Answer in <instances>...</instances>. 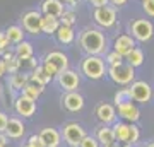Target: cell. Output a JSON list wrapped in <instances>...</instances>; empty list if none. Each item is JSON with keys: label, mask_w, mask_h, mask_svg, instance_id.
Returning a JSON list of instances; mask_svg holds the SVG:
<instances>
[{"label": "cell", "mask_w": 154, "mask_h": 147, "mask_svg": "<svg viewBox=\"0 0 154 147\" xmlns=\"http://www.w3.org/2000/svg\"><path fill=\"white\" fill-rule=\"evenodd\" d=\"M7 121H9V116H7V113L0 111V133H5Z\"/></svg>", "instance_id": "74e56055"}, {"label": "cell", "mask_w": 154, "mask_h": 147, "mask_svg": "<svg viewBox=\"0 0 154 147\" xmlns=\"http://www.w3.org/2000/svg\"><path fill=\"white\" fill-rule=\"evenodd\" d=\"M116 115L127 123H137L140 120V109L137 103L134 101H125L122 104H116Z\"/></svg>", "instance_id": "4fadbf2b"}, {"label": "cell", "mask_w": 154, "mask_h": 147, "mask_svg": "<svg viewBox=\"0 0 154 147\" xmlns=\"http://www.w3.org/2000/svg\"><path fill=\"white\" fill-rule=\"evenodd\" d=\"M77 43L81 46L86 55H98V57H103V55L108 51V39H106V34L103 33V29L99 27H84L82 31L79 33V38H77Z\"/></svg>", "instance_id": "6da1fadb"}, {"label": "cell", "mask_w": 154, "mask_h": 147, "mask_svg": "<svg viewBox=\"0 0 154 147\" xmlns=\"http://www.w3.org/2000/svg\"><path fill=\"white\" fill-rule=\"evenodd\" d=\"M111 46H113L111 50H115L116 53H120L122 57L125 58L127 55L137 46V41H135L128 33H122V34H118V36L113 39V44H111Z\"/></svg>", "instance_id": "9a60e30c"}, {"label": "cell", "mask_w": 154, "mask_h": 147, "mask_svg": "<svg viewBox=\"0 0 154 147\" xmlns=\"http://www.w3.org/2000/svg\"><path fill=\"white\" fill-rule=\"evenodd\" d=\"M139 140H140V128L137 127V123H130V145H135V144H139Z\"/></svg>", "instance_id": "d6a6232c"}, {"label": "cell", "mask_w": 154, "mask_h": 147, "mask_svg": "<svg viewBox=\"0 0 154 147\" xmlns=\"http://www.w3.org/2000/svg\"><path fill=\"white\" fill-rule=\"evenodd\" d=\"M120 147H132L130 144H120Z\"/></svg>", "instance_id": "bcb514c9"}, {"label": "cell", "mask_w": 154, "mask_h": 147, "mask_svg": "<svg viewBox=\"0 0 154 147\" xmlns=\"http://www.w3.org/2000/svg\"><path fill=\"white\" fill-rule=\"evenodd\" d=\"M26 144H28L29 147H45V142L41 140V137H39V133H31V135L28 137V140H26Z\"/></svg>", "instance_id": "e575fe53"}, {"label": "cell", "mask_w": 154, "mask_h": 147, "mask_svg": "<svg viewBox=\"0 0 154 147\" xmlns=\"http://www.w3.org/2000/svg\"><path fill=\"white\" fill-rule=\"evenodd\" d=\"M93 21L99 29H111L116 26L118 21V12L113 5L96 7L93 11Z\"/></svg>", "instance_id": "52a82bcc"}, {"label": "cell", "mask_w": 154, "mask_h": 147, "mask_svg": "<svg viewBox=\"0 0 154 147\" xmlns=\"http://www.w3.org/2000/svg\"><path fill=\"white\" fill-rule=\"evenodd\" d=\"M62 108L67 109L69 113H79L84 109L86 99L79 91H72V93H63L62 94Z\"/></svg>", "instance_id": "7c38bea8"}, {"label": "cell", "mask_w": 154, "mask_h": 147, "mask_svg": "<svg viewBox=\"0 0 154 147\" xmlns=\"http://www.w3.org/2000/svg\"><path fill=\"white\" fill-rule=\"evenodd\" d=\"M89 4L96 9V7H105V5H110V2L108 0H88Z\"/></svg>", "instance_id": "f35d334b"}, {"label": "cell", "mask_w": 154, "mask_h": 147, "mask_svg": "<svg viewBox=\"0 0 154 147\" xmlns=\"http://www.w3.org/2000/svg\"><path fill=\"white\" fill-rule=\"evenodd\" d=\"M75 22H77L75 11H74V9H65V11H63V14L60 16V24L74 27V24H75Z\"/></svg>", "instance_id": "f546056e"}, {"label": "cell", "mask_w": 154, "mask_h": 147, "mask_svg": "<svg viewBox=\"0 0 154 147\" xmlns=\"http://www.w3.org/2000/svg\"><path fill=\"white\" fill-rule=\"evenodd\" d=\"M79 147H101V144L98 142V139H96L94 135H86Z\"/></svg>", "instance_id": "d590c367"}, {"label": "cell", "mask_w": 154, "mask_h": 147, "mask_svg": "<svg viewBox=\"0 0 154 147\" xmlns=\"http://www.w3.org/2000/svg\"><path fill=\"white\" fill-rule=\"evenodd\" d=\"M103 58H105V62H106V65H108V67L118 65V63H122V62H125V58H123L120 53H116L115 50H110V51H106Z\"/></svg>", "instance_id": "4dcf8cb0"}, {"label": "cell", "mask_w": 154, "mask_h": 147, "mask_svg": "<svg viewBox=\"0 0 154 147\" xmlns=\"http://www.w3.org/2000/svg\"><path fill=\"white\" fill-rule=\"evenodd\" d=\"M108 2H110V5H113L115 9H122L123 5H127L128 0H108Z\"/></svg>", "instance_id": "ab89813d"}, {"label": "cell", "mask_w": 154, "mask_h": 147, "mask_svg": "<svg viewBox=\"0 0 154 147\" xmlns=\"http://www.w3.org/2000/svg\"><path fill=\"white\" fill-rule=\"evenodd\" d=\"M38 109V104L36 101L24 94H17L14 98V111H16L21 118H31Z\"/></svg>", "instance_id": "8fae6325"}, {"label": "cell", "mask_w": 154, "mask_h": 147, "mask_svg": "<svg viewBox=\"0 0 154 147\" xmlns=\"http://www.w3.org/2000/svg\"><path fill=\"white\" fill-rule=\"evenodd\" d=\"M94 115L101 125H113L118 118L116 115V106L111 103H99L94 109Z\"/></svg>", "instance_id": "5bb4252c"}, {"label": "cell", "mask_w": 154, "mask_h": 147, "mask_svg": "<svg viewBox=\"0 0 154 147\" xmlns=\"http://www.w3.org/2000/svg\"><path fill=\"white\" fill-rule=\"evenodd\" d=\"M41 19H43V14L38 9L26 11L21 16V26L24 33L31 34V36H39L41 34Z\"/></svg>", "instance_id": "ba28073f"}, {"label": "cell", "mask_w": 154, "mask_h": 147, "mask_svg": "<svg viewBox=\"0 0 154 147\" xmlns=\"http://www.w3.org/2000/svg\"><path fill=\"white\" fill-rule=\"evenodd\" d=\"M9 140H11V139H9L5 133H0V147H5L7 144H9Z\"/></svg>", "instance_id": "b9f144b4"}, {"label": "cell", "mask_w": 154, "mask_h": 147, "mask_svg": "<svg viewBox=\"0 0 154 147\" xmlns=\"http://www.w3.org/2000/svg\"><path fill=\"white\" fill-rule=\"evenodd\" d=\"M132 147H146V145H142V144H135V145H132Z\"/></svg>", "instance_id": "7dc6e473"}, {"label": "cell", "mask_w": 154, "mask_h": 147, "mask_svg": "<svg viewBox=\"0 0 154 147\" xmlns=\"http://www.w3.org/2000/svg\"><path fill=\"white\" fill-rule=\"evenodd\" d=\"M142 11L147 17H154V0H142Z\"/></svg>", "instance_id": "8d00e7d4"}, {"label": "cell", "mask_w": 154, "mask_h": 147, "mask_svg": "<svg viewBox=\"0 0 154 147\" xmlns=\"http://www.w3.org/2000/svg\"><path fill=\"white\" fill-rule=\"evenodd\" d=\"M55 39L60 44H63V46L72 44L74 41H75V31H74V27L60 24V27L57 29V33H55Z\"/></svg>", "instance_id": "44dd1931"}, {"label": "cell", "mask_w": 154, "mask_h": 147, "mask_svg": "<svg viewBox=\"0 0 154 147\" xmlns=\"http://www.w3.org/2000/svg\"><path fill=\"white\" fill-rule=\"evenodd\" d=\"M21 147H29V145L26 144V142H24V144H21Z\"/></svg>", "instance_id": "c3c4849f"}, {"label": "cell", "mask_w": 154, "mask_h": 147, "mask_svg": "<svg viewBox=\"0 0 154 147\" xmlns=\"http://www.w3.org/2000/svg\"><path fill=\"white\" fill-rule=\"evenodd\" d=\"M108 79H110L113 84L122 87L130 86L134 81H135V69L132 65H128L127 62H122L118 65L108 67Z\"/></svg>", "instance_id": "277c9868"}, {"label": "cell", "mask_w": 154, "mask_h": 147, "mask_svg": "<svg viewBox=\"0 0 154 147\" xmlns=\"http://www.w3.org/2000/svg\"><path fill=\"white\" fill-rule=\"evenodd\" d=\"M94 137L98 139V142L101 144V145H108V144H113V142H116L111 125H99L98 128H96V133H94Z\"/></svg>", "instance_id": "603a6c76"}, {"label": "cell", "mask_w": 154, "mask_h": 147, "mask_svg": "<svg viewBox=\"0 0 154 147\" xmlns=\"http://www.w3.org/2000/svg\"><path fill=\"white\" fill-rule=\"evenodd\" d=\"M81 74L89 81H101L108 74V65L103 57L86 55L81 60Z\"/></svg>", "instance_id": "7a4b0ae2"}, {"label": "cell", "mask_w": 154, "mask_h": 147, "mask_svg": "<svg viewBox=\"0 0 154 147\" xmlns=\"http://www.w3.org/2000/svg\"><path fill=\"white\" fill-rule=\"evenodd\" d=\"M43 91H45V87H43V86H38V84H34V82L29 81V82H28V86L22 89V93H21V94H24V96H28V98L34 99V101H38L39 96L43 94Z\"/></svg>", "instance_id": "f1b7e54d"}, {"label": "cell", "mask_w": 154, "mask_h": 147, "mask_svg": "<svg viewBox=\"0 0 154 147\" xmlns=\"http://www.w3.org/2000/svg\"><path fill=\"white\" fill-rule=\"evenodd\" d=\"M5 36H7V39L11 41V44H14V46H16L17 43L24 41L26 33H24L22 26H19V24H12V26H9L5 29Z\"/></svg>", "instance_id": "4316f807"}, {"label": "cell", "mask_w": 154, "mask_h": 147, "mask_svg": "<svg viewBox=\"0 0 154 147\" xmlns=\"http://www.w3.org/2000/svg\"><path fill=\"white\" fill-rule=\"evenodd\" d=\"M14 53H16V57L21 62H26V60H29V58H33L34 57L33 43L28 41V39H24V41H21V43H17L16 46H14Z\"/></svg>", "instance_id": "7402d4cb"}, {"label": "cell", "mask_w": 154, "mask_h": 147, "mask_svg": "<svg viewBox=\"0 0 154 147\" xmlns=\"http://www.w3.org/2000/svg\"><path fill=\"white\" fill-rule=\"evenodd\" d=\"M144 60H146V53H144V50L139 48V46H135V48L125 57V62L128 63V65H132L134 69L140 67L144 63Z\"/></svg>", "instance_id": "83f0119b"}, {"label": "cell", "mask_w": 154, "mask_h": 147, "mask_svg": "<svg viewBox=\"0 0 154 147\" xmlns=\"http://www.w3.org/2000/svg\"><path fill=\"white\" fill-rule=\"evenodd\" d=\"M0 93H2V87H0Z\"/></svg>", "instance_id": "f907efd6"}, {"label": "cell", "mask_w": 154, "mask_h": 147, "mask_svg": "<svg viewBox=\"0 0 154 147\" xmlns=\"http://www.w3.org/2000/svg\"><path fill=\"white\" fill-rule=\"evenodd\" d=\"M128 34L139 43H147L154 36V24L149 19H134L128 22Z\"/></svg>", "instance_id": "5b68a950"}, {"label": "cell", "mask_w": 154, "mask_h": 147, "mask_svg": "<svg viewBox=\"0 0 154 147\" xmlns=\"http://www.w3.org/2000/svg\"><path fill=\"white\" fill-rule=\"evenodd\" d=\"M128 91L132 101L137 104H147L152 99V87L146 81H134L128 86Z\"/></svg>", "instance_id": "9c48e42d"}, {"label": "cell", "mask_w": 154, "mask_h": 147, "mask_svg": "<svg viewBox=\"0 0 154 147\" xmlns=\"http://www.w3.org/2000/svg\"><path fill=\"white\" fill-rule=\"evenodd\" d=\"M29 82V74H24V72H17V74H11L9 75V81H7V86L11 87V91L21 94L22 89L28 86Z\"/></svg>", "instance_id": "d6986e66"}, {"label": "cell", "mask_w": 154, "mask_h": 147, "mask_svg": "<svg viewBox=\"0 0 154 147\" xmlns=\"http://www.w3.org/2000/svg\"><path fill=\"white\" fill-rule=\"evenodd\" d=\"M5 135L11 140H19L26 135V123L22 121V118L19 116H11L7 121V128H5Z\"/></svg>", "instance_id": "2e32d148"}, {"label": "cell", "mask_w": 154, "mask_h": 147, "mask_svg": "<svg viewBox=\"0 0 154 147\" xmlns=\"http://www.w3.org/2000/svg\"><path fill=\"white\" fill-rule=\"evenodd\" d=\"M41 140L45 142V147H60L62 145V132L53 128V127H46L38 132Z\"/></svg>", "instance_id": "ac0fdd59"}, {"label": "cell", "mask_w": 154, "mask_h": 147, "mask_svg": "<svg viewBox=\"0 0 154 147\" xmlns=\"http://www.w3.org/2000/svg\"><path fill=\"white\" fill-rule=\"evenodd\" d=\"M101 147H120L118 142H113V144H108V145H101Z\"/></svg>", "instance_id": "ee69618b"}, {"label": "cell", "mask_w": 154, "mask_h": 147, "mask_svg": "<svg viewBox=\"0 0 154 147\" xmlns=\"http://www.w3.org/2000/svg\"><path fill=\"white\" fill-rule=\"evenodd\" d=\"M2 60L5 62V69H7V74H9V75H11V74H17V72H21L22 62L16 57L14 50H11V51H7V53L2 55Z\"/></svg>", "instance_id": "cb8c5ba5"}, {"label": "cell", "mask_w": 154, "mask_h": 147, "mask_svg": "<svg viewBox=\"0 0 154 147\" xmlns=\"http://www.w3.org/2000/svg\"><path fill=\"white\" fill-rule=\"evenodd\" d=\"M11 41L7 39L5 36V31H0V57L4 53H7V51H11Z\"/></svg>", "instance_id": "836d02e7"}, {"label": "cell", "mask_w": 154, "mask_h": 147, "mask_svg": "<svg viewBox=\"0 0 154 147\" xmlns=\"http://www.w3.org/2000/svg\"><path fill=\"white\" fill-rule=\"evenodd\" d=\"M113 133H115V139L118 144H128L130 142V123H127V121H118L116 120L113 125Z\"/></svg>", "instance_id": "ffe728a7"}, {"label": "cell", "mask_w": 154, "mask_h": 147, "mask_svg": "<svg viewBox=\"0 0 154 147\" xmlns=\"http://www.w3.org/2000/svg\"><path fill=\"white\" fill-rule=\"evenodd\" d=\"M146 147H154V140H152V142H149V144H146Z\"/></svg>", "instance_id": "f6af8a7d"}, {"label": "cell", "mask_w": 154, "mask_h": 147, "mask_svg": "<svg viewBox=\"0 0 154 147\" xmlns=\"http://www.w3.org/2000/svg\"><path fill=\"white\" fill-rule=\"evenodd\" d=\"M29 81L34 82V84H38V86H46V84H50V82L53 81V77L48 75L46 72L43 70V67H41V63H39L36 69H34L31 74H29Z\"/></svg>", "instance_id": "484cf974"}, {"label": "cell", "mask_w": 154, "mask_h": 147, "mask_svg": "<svg viewBox=\"0 0 154 147\" xmlns=\"http://www.w3.org/2000/svg\"><path fill=\"white\" fill-rule=\"evenodd\" d=\"M60 27V19L55 16H43L41 19V33L48 36H55L57 29Z\"/></svg>", "instance_id": "d4e9b609"}, {"label": "cell", "mask_w": 154, "mask_h": 147, "mask_svg": "<svg viewBox=\"0 0 154 147\" xmlns=\"http://www.w3.org/2000/svg\"><path fill=\"white\" fill-rule=\"evenodd\" d=\"M62 2H63L65 5H69V7H75L77 4L81 2V0H62Z\"/></svg>", "instance_id": "7bdbcfd3"}, {"label": "cell", "mask_w": 154, "mask_h": 147, "mask_svg": "<svg viewBox=\"0 0 154 147\" xmlns=\"http://www.w3.org/2000/svg\"><path fill=\"white\" fill-rule=\"evenodd\" d=\"M140 2H142V0H140Z\"/></svg>", "instance_id": "816d5d0a"}, {"label": "cell", "mask_w": 154, "mask_h": 147, "mask_svg": "<svg viewBox=\"0 0 154 147\" xmlns=\"http://www.w3.org/2000/svg\"><path fill=\"white\" fill-rule=\"evenodd\" d=\"M67 9V5L62 0H43L39 4V12L43 16H55L60 19V16L63 14V11Z\"/></svg>", "instance_id": "e0dca14e"}, {"label": "cell", "mask_w": 154, "mask_h": 147, "mask_svg": "<svg viewBox=\"0 0 154 147\" xmlns=\"http://www.w3.org/2000/svg\"><path fill=\"white\" fill-rule=\"evenodd\" d=\"M7 74V69H5V62L2 60V57H0V79H4Z\"/></svg>", "instance_id": "60d3db41"}, {"label": "cell", "mask_w": 154, "mask_h": 147, "mask_svg": "<svg viewBox=\"0 0 154 147\" xmlns=\"http://www.w3.org/2000/svg\"><path fill=\"white\" fill-rule=\"evenodd\" d=\"M62 139L69 147H79L88 132L79 121H65L62 127Z\"/></svg>", "instance_id": "8992f818"}, {"label": "cell", "mask_w": 154, "mask_h": 147, "mask_svg": "<svg viewBox=\"0 0 154 147\" xmlns=\"http://www.w3.org/2000/svg\"><path fill=\"white\" fill-rule=\"evenodd\" d=\"M70 62H69V57L67 53L60 51V50H53V51H48V53L43 57V62H41V67H43V70L51 75L55 79L58 74H62L63 70L67 69H70Z\"/></svg>", "instance_id": "3957f363"}, {"label": "cell", "mask_w": 154, "mask_h": 147, "mask_svg": "<svg viewBox=\"0 0 154 147\" xmlns=\"http://www.w3.org/2000/svg\"><path fill=\"white\" fill-rule=\"evenodd\" d=\"M125 101H132V98H130V91H128V86L120 87V89L115 93V96H113V103H115V106L116 104L125 103Z\"/></svg>", "instance_id": "1f68e13d"}, {"label": "cell", "mask_w": 154, "mask_h": 147, "mask_svg": "<svg viewBox=\"0 0 154 147\" xmlns=\"http://www.w3.org/2000/svg\"><path fill=\"white\" fill-rule=\"evenodd\" d=\"M57 84L63 93H72V91H77L79 86H81V74L77 70H72V69H67L62 74L55 77Z\"/></svg>", "instance_id": "30bf717a"}, {"label": "cell", "mask_w": 154, "mask_h": 147, "mask_svg": "<svg viewBox=\"0 0 154 147\" xmlns=\"http://www.w3.org/2000/svg\"><path fill=\"white\" fill-rule=\"evenodd\" d=\"M152 99H154V89H152Z\"/></svg>", "instance_id": "681fc988"}]
</instances>
